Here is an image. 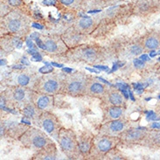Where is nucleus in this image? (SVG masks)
<instances>
[{
    "label": "nucleus",
    "instance_id": "nucleus-7",
    "mask_svg": "<svg viewBox=\"0 0 160 160\" xmlns=\"http://www.w3.org/2000/svg\"><path fill=\"white\" fill-rule=\"evenodd\" d=\"M64 74L61 72L47 73L39 75L33 86V90L50 95H61Z\"/></svg>",
    "mask_w": 160,
    "mask_h": 160
},
{
    "label": "nucleus",
    "instance_id": "nucleus-34",
    "mask_svg": "<svg viewBox=\"0 0 160 160\" xmlns=\"http://www.w3.org/2000/svg\"><path fill=\"white\" fill-rule=\"evenodd\" d=\"M154 110H155V113L158 116V117L160 118V101H158V102L155 105V108H154Z\"/></svg>",
    "mask_w": 160,
    "mask_h": 160
},
{
    "label": "nucleus",
    "instance_id": "nucleus-15",
    "mask_svg": "<svg viewBox=\"0 0 160 160\" xmlns=\"http://www.w3.org/2000/svg\"><path fill=\"white\" fill-rule=\"evenodd\" d=\"M160 12V0H136L132 3V15L149 18Z\"/></svg>",
    "mask_w": 160,
    "mask_h": 160
},
{
    "label": "nucleus",
    "instance_id": "nucleus-19",
    "mask_svg": "<svg viewBox=\"0 0 160 160\" xmlns=\"http://www.w3.org/2000/svg\"><path fill=\"white\" fill-rule=\"evenodd\" d=\"M144 52H152L160 49V31L151 29L139 37Z\"/></svg>",
    "mask_w": 160,
    "mask_h": 160
},
{
    "label": "nucleus",
    "instance_id": "nucleus-4",
    "mask_svg": "<svg viewBox=\"0 0 160 160\" xmlns=\"http://www.w3.org/2000/svg\"><path fill=\"white\" fill-rule=\"evenodd\" d=\"M33 89L27 87L7 85L1 92V101L12 108L20 110L26 104L32 102Z\"/></svg>",
    "mask_w": 160,
    "mask_h": 160
},
{
    "label": "nucleus",
    "instance_id": "nucleus-23",
    "mask_svg": "<svg viewBox=\"0 0 160 160\" xmlns=\"http://www.w3.org/2000/svg\"><path fill=\"white\" fill-rule=\"evenodd\" d=\"M32 102L37 106V108L44 111H52L55 107V100L54 95L41 94L33 90Z\"/></svg>",
    "mask_w": 160,
    "mask_h": 160
},
{
    "label": "nucleus",
    "instance_id": "nucleus-9",
    "mask_svg": "<svg viewBox=\"0 0 160 160\" xmlns=\"http://www.w3.org/2000/svg\"><path fill=\"white\" fill-rule=\"evenodd\" d=\"M119 137H111L106 135H95L93 146L88 160H103L105 155L113 148L119 147Z\"/></svg>",
    "mask_w": 160,
    "mask_h": 160
},
{
    "label": "nucleus",
    "instance_id": "nucleus-25",
    "mask_svg": "<svg viewBox=\"0 0 160 160\" xmlns=\"http://www.w3.org/2000/svg\"><path fill=\"white\" fill-rule=\"evenodd\" d=\"M102 122L116 120L118 118L124 117L126 107L121 106H105L102 108Z\"/></svg>",
    "mask_w": 160,
    "mask_h": 160
},
{
    "label": "nucleus",
    "instance_id": "nucleus-18",
    "mask_svg": "<svg viewBox=\"0 0 160 160\" xmlns=\"http://www.w3.org/2000/svg\"><path fill=\"white\" fill-rule=\"evenodd\" d=\"M100 106L101 108L105 106H121L126 107V99L123 94L117 88L108 87L106 94L102 98Z\"/></svg>",
    "mask_w": 160,
    "mask_h": 160
},
{
    "label": "nucleus",
    "instance_id": "nucleus-8",
    "mask_svg": "<svg viewBox=\"0 0 160 160\" xmlns=\"http://www.w3.org/2000/svg\"><path fill=\"white\" fill-rule=\"evenodd\" d=\"M19 142L24 148L35 152L52 142V140L41 128L29 126L26 132L22 135Z\"/></svg>",
    "mask_w": 160,
    "mask_h": 160
},
{
    "label": "nucleus",
    "instance_id": "nucleus-3",
    "mask_svg": "<svg viewBox=\"0 0 160 160\" xmlns=\"http://www.w3.org/2000/svg\"><path fill=\"white\" fill-rule=\"evenodd\" d=\"M108 47L112 52L114 59L120 61H129L145 52L139 37H119L114 39Z\"/></svg>",
    "mask_w": 160,
    "mask_h": 160
},
{
    "label": "nucleus",
    "instance_id": "nucleus-20",
    "mask_svg": "<svg viewBox=\"0 0 160 160\" xmlns=\"http://www.w3.org/2000/svg\"><path fill=\"white\" fill-rule=\"evenodd\" d=\"M108 86L101 82L97 78L90 75L85 90V96L95 98V99L102 100L106 92L108 90Z\"/></svg>",
    "mask_w": 160,
    "mask_h": 160
},
{
    "label": "nucleus",
    "instance_id": "nucleus-24",
    "mask_svg": "<svg viewBox=\"0 0 160 160\" xmlns=\"http://www.w3.org/2000/svg\"><path fill=\"white\" fill-rule=\"evenodd\" d=\"M59 158V151L53 141L45 147L33 152L31 159L32 160H55Z\"/></svg>",
    "mask_w": 160,
    "mask_h": 160
},
{
    "label": "nucleus",
    "instance_id": "nucleus-33",
    "mask_svg": "<svg viewBox=\"0 0 160 160\" xmlns=\"http://www.w3.org/2000/svg\"><path fill=\"white\" fill-rule=\"evenodd\" d=\"M155 74H156L157 77L160 81V62L157 63L156 68H155Z\"/></svg>",
    "mask_w": 160,
    "mask_h": 160
},
{
    "label": "nucleus",
    "instance_id": "nucleus-21",
    "mask_svg": "<svg viewBox=\"0 0 160 160\" xmlns=\"http://www.w3.org/2000/svg\"><path fill=\"white\" fill-rule=\"evenodd\" d=\"M61 34L64 42L68 48H74V47L79 46L81 44L87 43L90 38L88 35L80 33L77 31L73 29L70 26L66 29L65 32H63Z\"/></svg>",
    "mask_w": 160,
    "mask_h": 160
},
{
    "label": "nucleus",
    "instance_id": "nucleus-30",
    "mask_svg": "<svg viewBox=\"0 0 160 160\" xmlns=\"http://www.w3.org/2000/svg\"><path fill=\"white\" fill-rule=\"evenodd\" d=\"M0 2L8 5L12 10L21 11L32 18V11L31 5L27 4L25 0H0Z\"/></svg>",
    "mask_w": 160,
    "mask_h": 160
},
{
    "label": "nucleus",
    "instance_id": "nucleus-22",
    "mask_svg": "<svg viewBox=\"0 0 160 160\" xmlns=\"http://www.w3.org/2000/svg\"><path fill=\"white\" fill-rule=\"evenodd\" d=\"M77 136L82 159H88L93 146L95 135H94V133L89 130H82L79 134H77Z\"/></svg>",
    "mask_w": 160,
    "mask_h": 160
},
{
    "label": "nucleus",
    "instance_id": "nucleus-28",
    "mask_svg": "<svg viewBox=\"0 0 160 160\" xmlns=\"http://www.w3.org/2000/svg\"><path fill=\"white\" fill-rule=\"evenodd\" d=\"M19 112L25 118L32 121L36 125H39V119L42 111L37 108V106L32 102L26 104L19 110Z\"/></svg>",
    "mask_w": 160,
    "mask_h": 160
},
{
    "label": "nucleus",
    "instance_id": "nucleus-1",
    "mask_svg": "<svg viewBox=\"0 0 160 160\" xmlns=\"http://www.w3.org/2000/svg\"><path fill=\"white\" fill-rule=\"evenodd\" d=\"M113 59V53L108 46L105 47L97 43L87 42L69 48L57 61L68 64L84 63L94 66L106 63Z\"/></svg>",
    "mask_w": 160,
    "mask_h": 160
},
{
    "label": "nucleus",
    "instance_id": "nucleus-29",
    "mask_svg": "<svg viewBox=\"0 0 160 160\" xmlns=\"http://www.w3.org/2000/svg\"><path fill=\"white\" fill-rule=\"evenodd\" d=\"M142 146L150 149H160V130H150L142 143Z\"/></svg>",
    "mask_w": 160,
    "mask_h": 160
},
{
    "label": "nucleus",
    "instance_id": "nucleus-16",
    "mask_svg": "<svg viewBox=\"0 0 160 160\" xmlns=\"http://www.w3.org/2000/svg\"><path fill=\"white\" fill-rule=\"evenodd\" d=\"M130 121L122 117L116 120L102 122V124L98 129V133L106 136H111V137H119L120 135L130 127Z\"/></svg>",
    "mask_w": 160,
    "mask_h": 160
},
{
    "label": "nucleus",
    "instance_id": "nucleus-2",
    "mask_svg": "<svg viewBox=\"0 0 160 160\" xmlns=\"http://www.w3.org/2000/svg\"><path fill=\"white\" fill-rule=\"evenodd\" d=\"M0 32L1 35H12L24 40L32 32V18L19 10H12L0 18Z\"/></svg>",
    "mask_w": 160,
    "mask_h": 160
},
{
    "label": "nucleus",
    "instance_id": "nucleus-10",
    "mask_svg": "<svg viewBox=\"0 0 160 160\" xmlns=\"http://www.w3.org/2000/svg\"><path fill=\"white\" fill-rule=\"evenodd\" d=\"M40 41L45 53L55 61H58L69 49L64 42L61 34L58 33L43 35L40 37Z\"/></svg>",
    "mask_w": 160,
    "mask_h": 160
},
{
    "label": "nucleus",
    "instance_id": "nucleus-13",
    "mask_svg": "<svg viewBox=\"0 0 160 160\" xmlns=\"http://www.w3.org/2000/svg\"><path fill=\"white\" fill-rule=\"evenodd\" d=\"M39 77L38 73L32 69L15 70L10 73L5 82L7 85L27 87L32 89L35 82Z\"/></svg>",
    "mask_w": 160,
    "mask_h": 160
},
{
    "label": "nucleus",
    "instance_id": "nucleus-11",
    "mask_svg": "<svg viewBox=\"0 0 160 160\" xmlns=\"http://www.w3.org/2000/svg\"><path fill=\"white\" fill-rule=\"evenodd\" d=\"M29 128V126L20 123L12 117H2L0 122L1 138H10L19 141V139Z\"/></svg>",
    "mask_w": 160,
    "mask_h": 160
},
{
    "label": "nucleus",
    "instance_id": "nucleus-17",
    "mask_svg": "<svg viewBox=\"0 0 160 160\" xmlns=\"http://www.w3.org/2000/svg\"><path fill=\"white\" fill-rule=\"evenodd\" d=\"M98 22L99 18L97 15L82 16L75 18L74 21L71 23L70 26L80 33L88 35L91 38V35L97 27Z\"/></svg>",
    "mask_w": 160,
    "mask_h": 160
},
{
    "label": "nucleus",
    "instance_id": "nucleus-27",
    "mask_svg": "<svg viewBox=\"0 0 160 160\" xmlns=\"http://www.w3.org/2000/svg\"><path fill=\"white\" fill-rule=\"evenodd\" d=\"M22 41L23 39L12 36V35H1V39H0L1 52L11 53L17 48L18 46L21 45Z\"/></svg>",
    "mask_w": 160,
    "mask_h": 160
},
{
    "label": "nucleus",
    "instance_id": "nucleus-6",
    "mask_svg": "<svg viewBox=\"0 0 160 160\" xmlns=\"http://www.w3.org/2000/svg\"><path fill=\"white\" fill-rule=\"evenodd\" d=\"M57 142L61 152L68 159H82L80 150L78 136L73 129L62 127L60 130Z\"/></svg>",
    "mask_w": 160,
    "mask_h": 160
},
{
    "label": "nucleus",
    "instance_id": "nucleus-32",
    "mask_svg": "<svg viewBox=\"0 0 160 160\" xmlns=\"http://www.w3.org/2000/svg\"><path fill=\"white\" fill-rule=\"evenodd\" d=\"M61 6L70 10H81L83 0H57Z\"/></svg>",
    "mask_w": 160,
    "mask_h": 160
},
{
    "label": "nucleus",
    "instance_id": "nucleus-14",
    "mask_svg": "<svg viewBox=\"0 0 160 160\" xmlns=\"http://www.w3.org/2000/svg\"><path fill=\"white\" fill-rule=\"evenodd\" d=\"M38 127L45 130L50 137L57 141L60 130L63 126L59 117L54 115L52 111H44L40 115Z\"/></svg>",
    "mask_w": 160,
    "mask_h": 160
},
{
    "label": "nucleus",
    "instance_id": "nucleus-26",
    "mask_svg": "<svg viewBox=\"0 0 160 160\" xmlns=\"http://www.w3.org/2000/svg\"><path fill=\"white\" fill-rule=\"evenodd\" d=\"M122 0H83L82 9V11L103 9L108 6H114Z\"/></svg>",
    "mask_w": 160,
    "mask_h": 160
},
{
    "label": "nucleus",
    "instance_id": "nucleus-35",
    "mask_svg": "<svg viewBox=\"0 0 160 160\" xmlns=\"http://www.w3.org/2000/svg\"><path fill=\"white\" fill-rule=\"evenodd\" d=\"M122 1H124V0H122Z\"/></svg>",
    "mask_w": 160,
    "mask_h": 160
},
{
    "label": "nucleus",
    "instance_id": "nucleus-12",
    "mask_svg": "<svg viewBox=\"0 0 160 160\" xmlns=\"http://www.w3.org/2000/svg\"><path fill=\"white\" fill-rule=\"evenodd\" d=\"M148 130L149 129H140L130 126L119 136V147L133 148L136 146H142V143L147 135Z\"/></svg>",
    "mask_w": 160,
    "mask_h": 160
},
{
    "label": "nucleus",
    "instance_id": "nucleus-5",
    "mask_svg": "<svg viewBox=\"0 0 160 160\" xmlns=\"http://www.w3.org/2000/svg\"><path fill=\"white\" fill-rule=\"evenodd\" d=\"M89 77V74L82 71H75L64 74L61 95L74 98L85 96L87 83Z\"/></svg>",
    "mask_w": 160,
    "mask_h": 160
},
{
    "label": "nucleus",
    "instance_id": "nucleus-31",
    "mask_svg": "<svg viewBox=\"0 0 160 160\" xmlns=\"http://www.w3.org/2000/svg\"><path fill=\"white\" fill-rule=\"evenodd\" d=\"M129 158L117 147L113 148L105 155L103 160H127Z\"/></svg>",
    "mask_w": 160,
    "mask_h": 160
}]
</instances>
